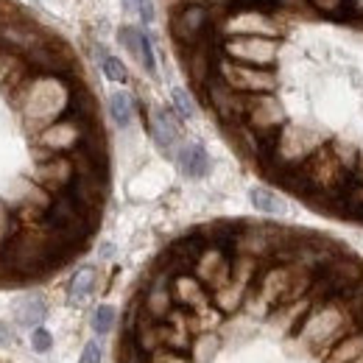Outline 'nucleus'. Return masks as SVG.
Here are the masks:
<instances>
[{"label":"nucleus","instance_id":"nucleus-5","mask_svg":"<svg viewBox=\"0 0 363 363\" xmlns=\"http://www.w3.org/2000/svg\"><path fill=\"white\" fill-rule=\"evenodd\" d=\"M151 132H154V140H157L162 148H171V145L179 140V126H177V121H174L171 112H154V126H151Z\"/></svg>","mask_w":363,"mask_h":363},{"label":"nucleus","instance_id":"nucleus-2","mask_svg":"<svg viewBox=\"0 0 363 363\" xmlns=\"http://www.w3.org/2000/svg\"><path fill=\"white\" fill-rule=\"evenodd\" d=\"M151 277L240 363H363V257L333 235L216 224Z\"/></svg>","mask_w":363,"mask_h":363},{"label":"nucleus","instance_id":"nucleus-1","mask_svg":"<svg viewBox=\"0 0 363 363\" xmlns=\"http://www.w3.org/2000/svg\"><path fill=\"white\" fill-rule=\"evenodd\" d=\"M182 59L224 132L269 182L363 227V0H201Z\"/></svg>","mask_w":363,"mask_h":363},{"label":"nucleus","instance_id":"nucleus-15","mask_svg":"<svg viewBox=\"0 0 363 363\" xmlns=\"http://www.w3.org/2000/svg\"><path fill=\"white\" fill-rule=\"evenodd\" d=\"M31 347L37 350V352H48L50 347H53V338H50V333L43 330V327H37L34 333H31Z\"/></svg>","mask_w":363,"mask_h":363},{"label":"nucleus","instance_id":"nucleus-6","mask_svg":"<svg viewBox=\"0 0 363 363\" xmlns=\"http://www.w3.org/2000/svg\"><path fill=\"white\" fill-rule=\"evenodd\" d=\"M109 115H112V121H115L121 129H126V126L132 123V118H135V104H132V98H129L126 92L109 95Z\"/></svg>","mask_w":363,"mask_h":363},{"label":"nucleus","instance_id":"nucleus-12","mask_svg":"<svg viewBox=\"0 0 363 363\" xmlns=\"http://www.w3.org/2000/svg\"><path fill=\"white\" fill-rule=\"evenodd\" d=\"M140 65H143L151 76L157 73V59H154V48H151L148 34H143V40H140Z\"/></svg>","mask_w":363,"mask_h":363},{"label":"nucleus","instance_id":"nucleus-4","mask_svg":"<svg viewBox=\"0 0 363 363\" xmlns=\"http://www.w3.org/2000/svg\"><path fill=\"white\" fill-rule=\"evenodd\" d=\"M45 302L40 296H23L14 302V318L26 327H37L43 318H45Z\"/></svg>","mask_w":363,"mask_h":363},{"label":"nucleus","instance_id":"nucleus-3","mask_svg":"<svg viewBox=\"0 0 363 363\" xmlns=\"http://www.w3.org/2000/svg\"><path fill=\"white\" fill-rule=\"evenodd\" d=\"M179 168L184 177L190 179H201L210 171V154L204 151L201 143H187L179 151Z\"/></svg>","mask_w":363,"mask_h":363},{"label":"nucleus","instance_id":"nucleus-16","mask_svg":"<svg viewBox=\"0 0 363 363\" xmlns=\"http://www.w3.org/2000/svg\"><path fill=\"white\" fill-rule=\"evenodd\" d=\"M79 363H101V347H98L95 341L84 344V352H82Z\"/></svg>","mask_w":363,"mask_h":363},{"label":"nucleus","instance_id":"nucleus-9","mask_svg":"<svg viewBox=\"0 0 363 363\" xmlns=\"http://www.w3.org/2000/svg\"><path fill=\"white\" fill-rule=\"evenodd\" d=\"M101 67H104V76H106L109 82H126V79H129L126 65H123L121 59H115V56H104Z\"/></svg>","mask_w":363,"mask_h":363},{"label":"nucleus","instance_id":"nucleus-8","mask_svg":"<svg viewBox=\"0 0 363 363\" xmlns=\"http://www.w3.org/2000/svg\"><path fill=\"white\" fill-rule=\"evenodd\" d=\"M92 288H95V269L84 266V269H79V272L73 274V279H70V299L73 302H84L92 294Z\"/></svg>","mask_w":363,"mask_h":363},{"label":"nucleus","instance_id":"nucleus-14","mask_svg":"<svg viewBox=\"0 0 363 363\" xmlns=\"http://www.w3.org/2000/svg\"><path fill=\"white\" fill-rule=\"evenodd\" d=\"M123 3H126L129 9H135L143 23H151V20H154V0H123Z\"/></svg>","mask_w":363,"mask_h":363},{"label":"nucleus","instance_id":"nucleus-11","mask_svg":"<svg viewBox=\"0 0 363 363\" xmlns=\"http://www.w3.org/2000/svg\"><path fill=\"white\" fill-rule=\"evenodd\" d=\"M118 40H121V45L126 48L135 59H140V40H143V31H137V28H132V26H126V28H121Z\"/></svg>","mask_w":363,"mask_h":363},{"label":"nucleus","instance_id":"nucleus-13","mask_svg":"<svg viewBox=\"0 0 363 363\" xmlns=\"http://www.w3.org/2000/svg\"><path fill=\"white\" fill-rule=\"evenodd\" d=\"M171 98H174V106H177V112H179L182 118L187 121V118H193V101H190V95L182 90V87H177V90L171 92Z\"/></svg>","mask_w":363,"mask_h":363},{"label":"nucleus","instance_id":"nucleus-10","mask_svg":"<svg viewBox=\"0 0 363 363\" xmlns=\"http://www.w3.org/2000/svg\"><path fill=\"white\" fill-rule=\"evenodd\" d=\"M112 324H115V308L101 305V308L92 313V330H95V333H109Z\"/></svg>","mask_w":363,"mask_h":363},{"label":"nucleus","instance_id":"nucleus-7","mask_svg":"<svg viewBox=\"0 0 363 363\" xmlns=\"http://www.w3.org/2000/svg\"><path fill=\"white\" fill-rule=\"evenodd\" d=\"M249 199H252L255 210H260V213H266V216H279V213L285 210V201H282L277 193H272L269 187H252Z\"/></svg>","mask_w":363,"mask_h":363}]
</instances>
